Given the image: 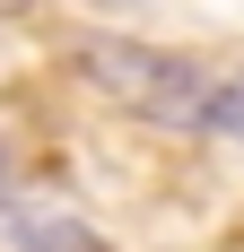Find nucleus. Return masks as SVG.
I'll use <instances>...</instances> for the list:
<instances>
[{
    "mask_svg": "<svg viewBox=\"0 0 244 252\" xmlns=\"http://www.w3.org/2000/svg\"><path fill=\"white\" fill-rule=\"evenodd\" d=\"M96 9H140V0H96Z\"/></svg>",
    "mask_w": 244,
    "mask_h": 252,
    "instance_id": "obj_5",
    "label": "nucleus"
},
{
    "mask_svg": "<svg viewBox=\"0 0 244 252\" xmlns=\"http://www.w3.org/2000/svg\"><path fill=\"white\" fill-rule=\"evenodd\" d=\"M209 130L244 148V78H218V104H209Z\"/></svg>",
    "mask_w": 244,
    "mask_h": 252,
    "instance_id": "obj_3",
    "label": "nucleus"
},
{
    "mask_svg": "<svg viewBox=\"0 0 244 252\" xmlns=\"http://www.w3.org/2000/svg\"><path fill=\"white\" fill-rule=\"evenodd\" d=\"M9 244L18 252H114L87 218H61V209H18L9 218Z\"/></svg>",
    "mask_w": 244,
    "mask_h": 252,
    "instance_id": "obj_2",
    "label": "nucleus"
},
{
    "mask_svg": "<svg viewBox=\"0 0 244 252\" xmlns=\"http://www.w3.org/2000/svg\"><path fill=\"white\" fill-rule=\"evenodd\" d=\"M26 9H35V0H0V18H26Z\"/></svg>",
    "mask_w": 244,
    "mask_h": 252,
    "instance_id": "obj_4",
    "label": "nucleus"
},
{
    "mask_svg": "<svg viewBox=\"0 0 244 252\" xmlns=\"http://www.w3.org/2000/svg\"><path fill=\"white\" fill-rule=\"evenodd\" d=\"M79 78L96 96L131 104L140 122H166V130H209V104H218V78L192 52L140 44V35H87L79 44Z\"/></svg>",
    "mask_w": 244,
    "mask_h": 252,
    "instance_id": "obj_1",
    "label": "nucleus"
}]
</instances>
